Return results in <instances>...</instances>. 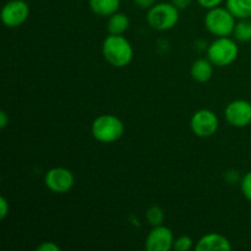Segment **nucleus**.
I'll list each match as a JSON object with an SVG mask.
<instances>
[{"mask_svg":"<svg viewBox=\"0 0 251 251\" xmlns=\"http://www.w3.org/2000/svg\"><path fill=\"white\" fill-rule=\"evenodd\" d=\"M213 64L211 63L210 59H198L193 63L190 69L191 77L196 81V82H207L213 75Z\"/></svg>","mask_w":251,"mask_h":251,"instance_id":"12","label":"nucleus"},{"mask_svg":"<svg viewBox=\"0 0 251 251\" xmlns=\"http://www.w3.org/2000/svg\"><path fill=\"white\" fill-rule=\"evenodd\" d=\"M174 235L168 227L163 225L156 226L149 233L145 242L147 251H169L173 249Z\"/></svg>","mask_w":251,"mask_h":251,"instance_id":"10","label":"nucleus"},{"mask_svg":"<svg viewBox=\"0 0 251 251\" xmlns=\"http://www.w3.org/2000/svg\"><path fill=\"white\" fill-rule=\"evenodd\" d=\"M38 251H60V247L53 242H44L39 247H37Z\"/></svg>","mask_w":251,"mask_h":251,"instance_id":"22","label":"nucleus"},{"mask_svg":"<svg viewBox=\"0 0 251 251\" xmlns=\"http://www.w3.org/2000/svg\"><path fill=\"white\" fill-rule=\"evenodd\" d=\"M228 124L234 127H245L251 125V103L245 100H232L225 109Z\"/></svg>","mask_w":251,"mask_h":251,"instance_id":"9","label":"nucleus"},{"mask_svg":"<svg viewBox=\"0 0 251 251\" xmlns=\"http://www.w3.org/2000/svg\"><path fill=\"white\" fill-rule=\"evenodd\" d=\"M134 4L140 9L150 10L153 5L157 4V0H134Z\"/></svg>","mask_w":251,"mask_h":251,"instance_id":"23","label":"nucleus"},{"mask_svg":"<svg viewBox=\"0 0 251 251\" xmlns=\"http://www.w3.org/2000/svg\"><path fill=\"white\" fill-rule=\"evenodd\" d=\"M220 120L215 112L210 109H200L193 114L190 119L191 131L198 137H211L217 132Z\"/></svg>","mask_w":251,"mask_h":251,"instance_id":"6","label":"nucleus"},{"mask_svg":"<svg viewBox=\"0 0 251 251\" xmlns=\"http://www.w3.org/2000/svg\"><path fill=\"white\" fill-rule=\"evenodd\" d=\"M29 16V5L25 0H10L2 6L1 21L9 28L24 25Z\"/></svg>","mask_w":251,"mask_h":251,"instance_id":"8","label":"nucleus"},{"mask_svg":"<svg viewBox=\"0 0 251 251\" xmlns=\"http://www.w3.org/2000/svg\"><path fill=\"white\" fill-rule=\"evenodd\" d=\"M250 220H251V212H250Z\"/></svg>","mask_w":251,"mask_h":251,"instance_id":"26","label":"nucleus"},{"mask_svg":"<svg viewBox=\"0 0 251 251\" xmlns=\"http://www.w3.org/2000/svg\"><path fill=\"white\" fill-rule=\"evenodd\" d=\"M240 189L244 198L251 202V172H248L240 181Z\"/></svg>","mask_w":251,"mask_h":251,"instance_id":"19","label":"nucleus"},{"mask_svg":"<svg viewBox=\"0 0 251 251\" xmlns=\"http://www.w3.org/2000/svg\"><path fill=\"white\" fill-rule=\"evenodd\" d=\"M120 0H90L91 10L97 16H112L118 12Z\"/></svg>","mask_w":251,"mask_h":251,"instance_id":"13","label":"nucleus"},{"mask_svg":"<svg viewBox=\"0 0 251 251\" xmlns=\"http://www.w3.org/2000/svg\"><path fill=\"white\" fill-rule=\"evenodd\" d=\"M235 39L239 42H250L251 41V19L239 20L234 27Z\"/></svg>","mask_w":251,"mask_h":251,"instance_id":"16","label":"nucleus"},{"mask_svg":"<svg viewBox=\"0 0 251 251\" xmlns=\"http://www.w3.org/2000/svg\"><path fill=\"white\" fill-rule=\"evenodd\" d=\"M9 211H10L9 202H7L6 198L1 196V198H0V220H5L6 216L9 215Z\"/></svg>","mask_w":251,"mask_h":251,"instance_id":"20","label":"nucleus"},{"mask_svg":"<svg viewBox=\"0 0 251 251\" xmlns=\"http://www.w3.org/2000/svg\"><path fill=\"white\" fill-rule=\"evenodd\" d=\"M129 17L123 12H115L108 19L107 29L109 34H124L129 29Z\"/></svg>","mask_w":251,"mask_h":251,"instance_id":"15","label":"nucleus"},{"mask_svg":"<svg viewBox=\"0 0 251 251\" xmlns=\"http://www.w3.org/2000/svg\"><path fill=\"white\" fill-rule=\"evenodd\" d=\"M44 184L54 194H66L73 189L75 176L73 172L64 167L49 169L44 176Z\"/></svg>","mask_w":251,"mask_h":251,"instance_id":"7","label":"nucleus"},{"mask_svg":"<svg viewBox=\"0 0 251 251\" xmlns=\"http://www.w3.org/2000/svg\"><path fill=\"white\" fill-rule=\"evenodd\" d=\"M146 220L153 227L156 226L163 225L164 222V212L159 206H151L149 210L146 211Z\"/></svg>","mask_w":251,"mask_h":251,"instance_id":"17","label":"nucleus"},{"mask_svg":"<svg viewBox=\"0 0 251 251\" xmlns=\"http://www.w3.org/2000/svg\"><path fill=\"white\" fill-rule=\"evenodd\" d=\"M9 115L6 114V112H5V110H1V112H0V127H1V129H5L6 125L9 124Z\"/></svg>","mask_w":251,"mask_h":251,"instance_id":"25","label":"nucleus"},{"mask_svg":"<svg viewBox=\"0 0 251 251\" xmlns=\"http://www.w3.org/2000/svg\"><path fill=\"white\" fill-rule=\"evenodd\" d=\"M194 242L188 235H181V237L174 239L173 249L176 251H189L193 249Z\"/></svg>","mask_w":251,"mask_h":251,"instance_id":"18","label":"nucleus"},{"mask_svg":"<svg viewBox=\"0 0 251 251\" xmlns=\"http://www.w3.org/2000/svg\"><path fill=\"white\" fill-rule=\"evenodd\" d=\"M235 24V17L227 7H213L205 16L206 29L216 37H229L234 32Z\"/></svg>","mask_w":251,"mask_h":251,"instance_id":"5","label":"nucleus"},{"mask_svg":"<svg viewBox=\"0 0 251 251\" xmlns=\"http://www.w3.org/2000/svg\"><path fill=\"white\" fill-rule=\"evenodd\" d=\"M238 55V44L229 37H217L207 48V58L217 68L230 65L237 60Z\"/></svg>","mask_w":251,"mask_h":251,"instance_id":"3","label":"nucleus"},{"mask_svg":"<svg viewBox=\"0 0 251 251\" xmlns=\"http://www.w3.org/2000/svg\"><path fill=\"white\" fill-rule=\"evenodd\" d=\"M193 0H172V4L176 7H178L179 10H185L188 9L191 5Z\"/></svg>","mask_w":251,"mask_h":251,"instance_id":"24","label":"nucleus"},{"mask_svg":"<svg viewBox=\"0 0 251 251\" xmlns=\"http://www.w3.org/2000/svg\"><path fill=\"white\" fill-rule=\"evenodd\" d=\"M102 54L105 61L114 68H125L134 58V49L123 34H109L103 41Z\"/></svg>","mask_w":251,"mask_h":251,"instance_id":"1","label":"nucleus"},{"mask_svg":"<svg viewBox=\"0 0 251 251\" xmlns=\"http://www.w3.org/2000/svg\"><path fill=\"white\" fill-rule=\"evenodd\" d=\"M147 24L157 31H168L179 21V9L172 2H157L147 11Z\"/></svg>","mask_w":251,"mask_h":251,"instance_id":"4","label":"nucleus"},{"mask_svg":"<svg viewBox=\"0 0 251 251\" xmlns=\"http://www.w3.org/2000/svg\"><path fill=\"white\" fill-rule=\"evenodd\" d=\"M196 251H230L232 244L225 235L218 233H210L198 240L195 245Z\"/></svg>","mask_w":251,"mask_h":251,"instance_id":"11","label":"nucleus"},{"mask_svg":"<svg viewBox=\"0 0 251 251\" xmlns=\"http://www.w3.org/2000/svg\"><path fill=\"white\" fill-rule=\"evenodd\" d=\"M226 7L235 19H251V0H226Z\"/></svg>","mask_w":251,"mask_h":251,"instance_id":"14","label":"nucleus"},{"mask_svg":"<svg viewBox=\"0 0 251 251\" xmlns=\"http://www.w3.org/2000/svg\"><path fill=\"white\" fill-rule=\"evenodd\" d=\"M124 123L113 114H102L96 118L91 125V132L95 140L102 144H113L124 135Z\"/></svg>","mask_w":251,"mask_h":251,"instance_id":"2","label":"nucleus"},{"mask_svg":"<svg viewBox=\"0 0 251 251\" xmlns=\"http://www.w3.org/2000/svg\"><path fill=\"white\" fill-rule=\"evenodd\" d=\"M223 1H225V0H198L199 5L207 10L220 6Z\"/></svg>","mask_w":251,"mask_h":251,"instance_id":"21","label":"nucleus"}]
</instances>
